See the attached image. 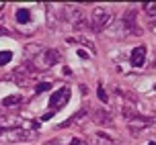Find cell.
Wrapping results in <instances>:
<instances>
[{
    "label": "cell",
    "mask_w": 156,
    "mask_h": 145,
    "mask_svg": "<svg viewBox=\"0 0 156 145\" xmlns=\"http://www.w3.org/2000/svg\"><path fill=\"white\" fill-rule=\"evenodd\" d=\"M90 23H93V31H101L113 23V12H111L109 8L97 6L93 10V15H90Z\"/></svg>",
    "instance_id": "cell-1"
},
{
    "label": "cell",
    "mask_w": 156,
    "mask_h": 145,
    "mask_svg": "<svg viewBox=\"0 0 156 145\" xmlns=\"http://www.w3.org/2000/svg\"><path fill=\"white\" fill-rule=\"evenodd\" d=\"M60 59H62V55H60V51H55V49H43L41 53H37V66L41 69L54 68Z\"/></svg>",
    "instance_id": "cell-2"
},
{
    "label": "cell",
    "mask_w": 156,
    "mask_h": 145,
    "mask_svg": "<svg viewBox=\"0 0 156 145\" xmlns=\"http://www.w3.org/2000/svg\"><path fill=\"white\" fill-rule=\"evenodd\" d=\"M37 76V68H35V66H33L31 61H25L23 66H21V68H16V72H15V82L16 84H27V82H29V80H33V78Z\"/></svg>",
    "instance_id": "cell-3"
},
{
    "label": "cell",
    "mask_w": 156,
    "mask_h": 145,
    "mask_svg": "<svg viewBox=\"0 0 156 145\" xmlns=\"http://www.w3.org/2000/svg\"><path fill=\"white\" fill-rule=\"evenodd\" d=\"M6 139H10V141H29V139H33L35 137V133L33 131H29V129H10V131H4L2 133Z\"/></svg>",
    "instance_id": "cell-4"
},
{
    "label": "cell",
    "mask_w": 156,
    "mask_h": 145,
    "mask_svg": "<svg viewBox=\"0 0 156 145\" xmlns=\"http://www.w3.org/2000/svg\"><path fill=\"white\" fill-rule=\"evenodd\" d=\"M121 115H123L125 121H129L132 125H136V123H140V125H150L152 123V119H148V116H142L138 110H132V108H121Z\"/></svg>",
    "instance_id": "cell-5"
},
{
    "label": "cell",
    "mask_w": 156,
    "mask_h": 145,
    "mask_svg": "<svg viewBox=\"0 0 156 145\" xmlns=\"http://www.w3.org/2000/svg\"><path fill=\"white\" fill-rule=\"evenodd\" d=\"M68 98H70V90H68V88H60L55 94H51V98H49V106L58 110V108H62L64 104L68 102Z\"/></svg>",
    "instance_id": "cell-6"
},
{
    "label": "cell",
    "mask_w": 156,
    "mask_h": 145,
    "mask_svg": "<svg viewBox=\"0 0 156 145\" xmlns=\"http://www.w3.org/2000/svg\"><path fill=\"white\" fill-rule=\"evenodd\" d=\"M136 15H138V12H136L133 8H129V10L123 15V27L129 31V33H133V35H136V33L140 35V29L136 27Z\"/></svg>",
    "instance_id": "cell-7"
},
{
    "label": "cell",
    "mask_w": 156,
    "mask_h": 145,
    "mask_svg": "<svg viewBox=\"0 0 156 145\" xmlns=\"http://www.w3.org/2000/svg\"><path fill=\"white\" fill-rule=\"evenodd\" d=\"M133 68H142L144 66V61H146V47L144 45H138L136 49L132 51V57H129Z\"/></svg>",
    "instance_id": "cell-8"
},
{
    "label": "cell",
    "mask_w": 156,
    "mask_h": 145,
    "mask_svg": "<svg viewBox=\"0 0 156 145\" xmlns=\"http://www.w3.org/2000/svg\"><path fill=\"white\" fill-rule=\"evenodd\" d=\"M86 119H88V110H86V108H82V110H76V115L72 116L70 121H66L62 127H70V125H72V127H80Z\"/></svg>",
    "instance_id": "cell-9"
},
{
    "label": "cell",
    "mask_w": 156,
    "mask_h": 145,
    "mask_svg": "<svg viewBox=\"0 0 156 145\" xmlns=\"http://www.w3.org/2000/svg\"><path fill=\"white\" fill-rule=\"evenodd\" d=\"M94 121L99 123V125H107V127H111V125H113L111 113H109V110H105V108H99V110H94Z\"/></svg>",
    "instance_id": "cell-10"
},
{
    "label": "cell",
    "mask_w": 156,
    "mask_h": 145,
    "mask_svg": "<svg viewBox=\"0 0 156 145\" xmlns=\"http://www.w3.org/2000/svg\"><path fill=\"white\" fill-rule=\"evenodd\" d=\"M142 8L146 10L148 23H156V4H152V2H146V4H142Z\"/></svg>",
    "instance_id": "cell-11"
},
{
    "label": "cell",
    "mask_w": 156,
    "mask_h": 145,
    "mask_svg": "<svg viewBox=\"0 0 156 145\" xmlns=\"http://www.w3.org/2000/svg\"><path fill=\"white\" fill-rule=\"evenodd\" d=\"M94 141H97V145H115V139L105 135V133H101V131L94 135Z\"/></svg>",
    "instance_id": "cell-12"
},
{
    "label": "cell",
    "mask_w": 156,
    "mask_h": 145,
    "mask_svg": "<svg viewBox=\"0 0 156 145\" xmlns=\"http://www.w3.org/2000/svg\"><path fill=\"white\" fill-rule=\"evenodd\" d=\"M16 21L19 23H29L31 21V10L29 8H19L16 10Z\"/></svg>",
    "instance_id": "cell-13"
},
{
    "label": "cell",
    "mask_w": 156,
    "mask_h": 145,
    "mask_svg": "<svg viewBox=\"0 0 156 145\" xmlns=\"http://www.w3.org/2000/svg\"><path fill=\"white\" fill-rule=\"evenodd\" d=\"M23 100V96L21 94H15V96H6V98L2 100V106H15V104H19Z\"/></svg>",
    "instance_id": "cell-14"
},
{
    "label": "cell",
    "mask_w": 156,
    "mask_h": 145,
    "mask_svg": "<svg viewBox=\"0 0 156 145\" xmlns=\"http://www.w3.org/2000/svg\"><path fill=\"white\" fill-rule=\"evenodd\" d=\"M68 43H82V45L90 47V51H94L93 43H90V41H88V39H86V37H68Z\"/></svg>",
    "instance_id": "cell-15"
},
{
    "label": "cell",
    "mask_w": 156,
    "mask_h": 145,
    "mask_svg": "<svg viewBox=\"0 0 156 145\" xmlns=\"http://www.w3.org/2000/svg\"><path fill=\"white\" fill-rule=\"evenodd\" d=\"M10 59H12V53H10V51H0V66L8 63Z\"/></svg>",
    "instance_id": "cell-16"
},
{
    "label": "cell",
    "mask_w": 156,
    "mask_h": 145,
    "mask_svg": "<svg viewBox=\"0 0 156 145\" xmlns=\"http://www.w3.org/2000/svg\"><path fill=\"white\" fill-rule=\"evenodd\" d=\"M49 88H51V84H47V82H41V84H37V88H35V90H37V94H39V92H47Z\"/></svg>",
    "instance_id": "cell-17"
},
{
    "label": "cell",
    "mask_w": 156,
    "mask_h": 145,
    "mask_svg": "<svg viewBox=\"0 0 156 145\" xmlns=\"http://www.w3.org/2000/svg\"><path fill=\"white\" fill-rule=\"evenodd\" d=\"M97 92H99V98H101L103 102H107V100H109V96H107V92L103 90V86H101V84H99V90H97Z\"/></svg>",
    "instance_id": "cell-18"
},
{
    "label": "cell",
    "mask_w": 156,
    "mask_h": 145,
    "mask_svg": "<svg viewBox=\"0 0 156 145\" xmlns=\"http://www.w3.org/2000/svg\"><path fill=\"white\" fill-rule=\"evenodd\" d=\"M70 145H86V143H84V141H82V139L74 137V139H72V141H70Z\"/></svg>",
    "instance_id": "cell-19"
},
{
    "label": "cell",
    "mask_w": 156,
    "mask_h": 145,
    "mask_svg": "<svg viewBox=\"0 0 156 145\" xmlns=\"http://www.w3.org/2000/svg\"><path fill=\"white\" fill-rule=\"evenodd\" d=\"M2 10H4V4H0V19H2V15H4Z\"/></svg>",
    "instance_id": "cell-20"
},
{
    "label": "cell",
    "mask_w": 156,
    "mask_h": 145,
    "mask_svg": "<svg viewBox=\"0 0 156 145\" xmlns=\"http://www.w3.org/2000/svg\"><path fill=\"white\" fill-rule=\"evenodd\" d=\"M6 33H8L6 29H2V27H0V35H6Z\"/></svg>",
    "instance_id": "cell-21"
},
{
    "label": "cell",
    "mask_w": 156,
    "mask_h": 145,
    "mask_svg": "<svg viewBox=\"0 0 156 145\" xmlns=\"http://www.w3.org/2000/svg\"><path fill=\"white\" fill-rule=\"evenodd\" d=\"M148 145H156V143H148Z\"/></svg>",
    "instance_id": "cell-22"
},
{
    "label": "cell",
    "mask_w": 156,
    "mask_h": 145,
    "mask_svg": "<svg viewBox=\"0 0 156 145\" xmlns=\"http://www.w3.org/2000/svg\"><path fill=\"white\" fill-rule=\"evenodd\" d=\"M154 90H156V86H154Z\"/></svg>",
    "instance_id": "cell-23"
},
{
    "label": "cell",
    "mask_w": 156,
    "mask_h": 145,
    "mask_svg": "<svg viewBox=\"0 0 156 145\" xmlns=\"http://www.w3.org/2000/svg\"><path fill=\"white\" fill-rule=\"evenodd\" d=\"M54 145H58V143H54Z\"/></svg>",
    "instance_id": "cell-24"
}]
</instances>
